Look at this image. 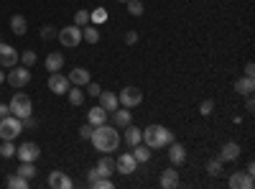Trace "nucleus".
Segmentation results:
<instances>
[{
  "instance_id": "de8ad7c7",
  "label": "nucleus",
  "mask_w": 255,
  "mask_h": 189,
  "mask_svg": "<svg viewBox=\"0 0 255 189\" xmlns=\"http://www.w3.org/2000/svg\"><path fill=\"white\" fill-rule=\"evenodd\" d=\"M97 177H100V174H97V169H90V172H87V179H90V182H95Z\"/></svg>"
},
{
  "instance_id": "0eeeda50",
  "label": "nucleus",
  "mask_w": 255,
  "mask_h": 189,
  "mask_svg": "<svg viewBox=\"0 0 255 189\" xmlns=\"http://www.w3.org/2000/svg\"><path fill=\"white\" fill-rule=\"evenodd\" d=\"M118 100H120L123 108H135V105L143 102V90H138V87H125Z\"/></svg>"
},
{
  "instance_id": "c03bdc74",
  "label": "nucleus",
  "mask_w": 255,
  "mask_h": 189,
  "mask_svg": "<svg viewBox=\"0 0 255 189\" xmlns=\"http://www.w3.org/2000/svg\"><path fill=\"white\" fill-rule=\"evenodd\" d=\"M5 115H10V108H8L5 102H0V120H3Z\"/></svg>"
},
{
  "instance_id": "6ab92c4d",
  "label": "nucleus",
  "mask_w": 255,
  "mask_h": 189,
  "mask_svg": "<svg viewBox=\"0 0 255 189\" xmlns=\"http://www.w3.org/2000/svg\"><path fill=\"white\" fill-rule=\"evenodd\" d=\"M67 79L72 82V85H77V87H84V85H87V82H90L92 77H90V72H87V69L77 67V69H72V74H69Z\"/></svg>"
},
{
  "instance_id": "a18cd8bd",
  "label": "nucleus",
  "mask_w": 255,
  "mask_h": 189,
  "mask_svg": "<svg viewBox=\"0 0 255 189\" xmlns=\"http://www.w3.org/2000/svg\"><path fill=\"white\" fill-rule=\"evenodd\" d=\"M253 74H255V64L248 61V64H245V77H253Z\"/></svg>"
},
{
  "instance_id": "58836bf2",
  "label": "nucleus",
  "mask_w": 255,
  "mask_h": 189,
  "mask_svg": "<svg viewBox=\"0 0 255 189\" xmlns=\"http://www.w3.org/2000/svg\"><path fill=\"white\" fill-rule=\"evenodd\" d=\"M84 87H87V95H92V97H97V95L102 92V87L97 85V82H92V79H90V82H87V85H84Z\"/></svg>"
},
{
  "instance_id": "4be33fe9",
  "label": "nucleus",
  "mask_w": 255,
  "mask_h": 189,
  "mask_svg": "<svg viewBox=\"0 0 255 189\" xmlns=\"http://www.w3.org/2000/svg\"><path fill=\"white\" fill-rule=\"evenodd\" d=\"M87 123H90V125L108 123V110H105V108H92V110L87 113Z\"/></svg>"
},
{
  "instance_id": "ddd939ff",
  "label": "nucleus",
  "mask_w": 255,
  "mask_h": 189,
  "mask_svg": "<svg viewBox=\"0 0 255 189\" xmlns=\"http://www.w3.org/2000/svg\"><path fill=\"white\" fill-rule=\"evenodd\" d=\"M235 159H240V143L227 141L222 149H220V161L225 164V161H235Z\"/></svg>"
},
{
  "instance_id": "9b49d317",
  "label": "nucleus",
  "mask_w": 255,
  "mask_h": 189,
  "mask_svg": "<svg viewBox=\"0 0 255 189\" xmlns=\"http://www.w3.org/2000/svg\"><path fill=\"white\" fill-rule=\"evenodd\" d=\"M230 187H232V189H253V187H255L253 174H248V172H235V174L230 177Z\"/></svg>"
},
{
  "instance_id": "9d476101",
  "label": "nucleus",
  "mask_w": 255,
  "mask_h": 189,
  "mask_svg": "<svg viewBox=\"0 0 255 189\" xmlns=\"http://www.w3.org/2000/svg\"><path fill=\"white\" fill-rule=\"evenodd\" d=\"M38 154H41V149H38L36 143H31V141L20 143L18 149H15V156H18L20 161H36V159H38Z\"/></svg>"
},
{
  "instance_id": "c85d7f7f",
  "label": "nucleus",
  "mask_w": 255,
  "mask_h": 189,
  "mask_svg": "<svg viewBox=\"0 0 255 189\" xmlns=\"http://www.w3.org/2000/svg\"><path fill=\"white\" fill-rule=\"evenodd\" d=\"M28 179H23V177H20V174H13V177H8V187L10 189H28Z\"/></svg>"
},
{
  "instance_id": "1a4fd4ad",
  "label": "nucleus",
  "mask_w": 255,
  "mask_h": 189,
  "mask_svg": "<svg viewBox=\"0 0 255 189\" xmlns=\"http://www.w3.org/2000/svg\"><path fill=\"white\" fill-rule=\"evenodd\" d=\"M72 87V82L64 77V74H59V72H51V77H49V90L54 92V95H67V90Z\"/></svg>"
},
{
  "instance_id": "4468645a",
  "label": "nucleus",
  "mask_w": 255,
  "mask_h": 189,
  "mask_svg": "<svg viewBox=\"0 0 255 189\" xmlns=\"http://www.w3.org/2000/svg\"><path fill=\"white\" fill-rule=\"evenodd\" d=\"M95 169H97V174H100V177H113V174L118 172V166H115V159H113V156L105 154V156L97 161Z\"/></svg>"
},
{
  "instance_id": "79ce46f5",
  "label": "nucleus",
  "mask_w": 255,
  "mask_h": 189,
  "mask_svg": "<svg viewBox=\"0 0 255 189\" xmlns=\"http://www.w3.org/2000/svg\"><path fill=\"white\" fill-rule=\"evenodd\" d=\"M20 123H23V128H36V118H33V113L26 115V118H20Z\"/></svg>"
},
{
  "instance_id": "f3484780",
  "label": "nucleus",
  "mask_w": 255,
  "mask_h": 189,
  "mask_svg": "<svg viewBox=\"0 0 255 189\" xmlns=\"http://www.w3.org/2000/svg\"><path fill=\"white\" fill-rule=\"evenodd\" d=\"M133 115L128 108H115L113 110V123H115V128H125V125H130Z\"/></svg>"
},
{
  "instance_id": "5701e85b",
  "label": "nucleus",
  "mask_w": 255,
  "mask_h": 189,
  "mask_svg": "<svg viewBox=\"0 0 255 189\" xmlns=\"http://www.w3.org/2000/svg\"><path fill=\"white\" fill-rule=\"evenodd\" d=\"M133 159L138 161V164H145V161H151V149H148L145 143H138V146H133Z\"/></svg>"
},
{
  "instance_id": "f704fd0d",
  "label": "nucleus",
  "mask_w": 255,
  "mask_h": 189,
  "mask_svg": "<svg viewBox=\"0 0 255 189\" xmlns=\"http://www.w3.org/2000/svg\"><path fill=\"white\" fill-rule=\"evenodd\" d=\"M95 189H113V182H110V177H97L95 182H90Z\"/></svg>"
},
{
  "instance_id": "39448f33",
  "label": "nucleus",
  "mask_w": 255,
  "mask_h": 189,
  "mask_svg": "<svg viewBox=\"0 0 255 189\" xmlns=\"http://www.w3.org/2000/svg\"><path fill=\"white\" fill-rule=\"evenodd\" d=\"M56 36H59V44L67 46V49H74V46L82 44V28L79 26H67V28H61Z\"/></svg>"
},
{
  "instance_id": "f8f14e48",
  "label": "nucleus",
  "mask_w": 255,
  "mask_h": 189,
  "mask_svg": "<svg viewBox=\"0 0 255 189\" xmlns=\"http://www.w3.org/2000/svg\"><path fill=\"white\" fill-rule=\"evenodd\" d=\"M115 166H118L120 174H133L138 169V161L133 159V154H120L118 161H115Z\"/></svg>"
},
{
  "instance_id": "2f4dec72",
  "label": "nucleus",
  "mask_w": 255,
  "mask_h": 189,
  "mask_svg": "<svg viewBox=\"0 0 255 189\" xmlns=\"http://www.w3.org/2000/svg\"><path fill=\"white\" fill-rule=\"evenodd\" d=\"M0 156H3V159H13V156H15L13 141H3V146H0Z\"/></svg>"
},
{
  "instance_id": "72a5a7b5",
  "label": "nucleus",
  "mask_w": 255,
  "mask_h": 189,
  "mask_svg": "<svg viewBox=\"0 0 255 189\" xmlns=\"http://www.w3.org/2000/svg\"><path fill=\"white\" fill-rule=\"evenodd\" d=\"M128 13L130 15H143V3L140 0H128Z\"/></svg>"
},
{
  "instance_id": "7ed1b4c3",
  "label": "nucleus",
  "mask_w": 255,
  "mask_h": 189,
  "mask_svg": "<svg viewBox=\"0 0 255 189\" xmlns=\"http://www.w3.org/2000/svg\"><path fill=\"white\" fill-rule=\"evenodd\" d=\"M20 133H23V123H20V118L5 115L3 120H0V138H3V141H13Z\"/></svg>"
},
{
  "instance_id": "f03ea898",
  "label": "nucleus",
  "mask_w": 255,
  "mask_h": 189,
  "mask_svg": "<svg viewBox=\"0 0 255 189\" xmlns=\"http://www.w3.org/2000/svg\"><path fill=\"white\" fill-rule=\"evenodd\" d=\"M143 143H145L151 151L166 149L168 143H174V133L168 131L166 125H148V128L143 131Z\"/></svg>"
},
{
  "instance_id": "412c9836",
  "label": "nucleus",
  "mask_w": 255,
  "mask_h": 189,
  "mask_svg": "<svg viewBox=\"0 0 255 189\" xmlns=\"http://www.w3.org/2000/svg\"><path fill=\"white\" fill-rule=\"evenodd\" d=\"M125 143H128V146L143 143V131H138L135 125H125Z\"/></svg>"
},
{
  "instance_id": "4c0bfd02",
  "label": "nucleus",
  "mask_w": 255,
  "mask_h": 189,
  "mask_svg": "<svg viewBox=\"0 0 255 189\" xmlns=\"http://www.w3.org/2000/svg\"><path fill=\"white\" fill-rule=\"evenodd\" d=\"M90 20H95V23H102V20H108V13H105L102 8H97L95 13H90Z\"/></svg>"
},
{
  "instance_id": "bb28decb",
  "label": "nucleus",
  "mask_w": 255,
  "mask_h": 189,
  "mask_svg": "<svg viewBox=\"0 0 255 189\" xmlns=\"http://www.w3.org/2000/svg\"><path fill=\"white\" fill-rule=\"evenodd\" d=\"M15 174H20V177H23V179H33L36 177V166H33V161H20V166H18V172Z\"/></svg>"
},
{
  "instance_id": "e433bc0d",
  "label": "nucleus",
  "mask_w": 255,
  "mask_h": 189,
  "mask_svg": "<svg viewBox=\"0 0 255 189\" xmlns=\"http://www.w3.org/2000/svg\"><path fill=\"white\" fill-rule=\"evenodd\" d=\"M92 131H95V125H90V123H84L82 128H79V138H84V141H90V138H92Z\"/></svg>"
},
{
  "instance_id": "a211bd4d",
  "label": "nucleus",
  "mask_w": 255,
  "mask_h": 189,
  "mask_svg": "<svg viewBox=\"0 0 255 189\" xmlns=\"http://www.w3.org/2000/svg\"><path fill=\"white\" fill-rule=\"evenodd\" d=\"M97 97H100V108H105L108 113H113V110L118 108V105H120V100H118V95H115V92H100Z\"/></svg>"
},
{
  "instance_id": "a19ab883",
  "label": "nucleus",
  "mask_w": 255,
  "mask_h": 189,
  "mask_svg": "<svg viewBox=\"0 0 255 189\" xmlns=\"http://www.w3.org/2000/svg\"><path fill=\"white\" fill-rule=\"evenodd\" d=\"M56 36V28L54 26H44V28H41V38H46V41H51Z\"/></svg>"
},
{
  "instance_id": "f257e3e1",
  "label": "nucleus",
  "mask_w": 255,
  "mask_h": 189,
  "mask_svg": "<svg viewBox=\"0 0 255 189\" xmlns=\"http://www.w3.org/2000/svg\"><path fill=\"white\" fill-rule=\"evenodd\" d=\"M95 143V149L102 151V154H110V151H118V146H120V133L115 125H108V123H102V125H95V131H92V138Z\"/></svg>"
},
{
  "instance_id": "7c9ffc66",
  "label": "nucleus",
  "mask_w": 255,
  "mask_h": 189,
  "mask_svg": "<svg viewBox=\"0 0 255 189\" xmlns=\"http://www.w3.org/2000/svg\"><path fill=\"white\" fill-rule=\"evenodd\" d=\"M67 95H69V102H72V105H82V102H84V92H82L77 85H74V87H69V90H67Z\"/></svg>"
},
{
  "instance_id": "6e6552de",
  "label": "nucleus",
  "mask_w": 255,
  "mask_h": 189,
  "mask_svg": "<svg viewBox=\"0 0 255 189\" xmlns=\"http://www.w3.org/2000/svg\"><path fill=\"white\" fill-rule=\"evenodd\" d=\"M20 61V54L13 49V46H8V44H3L0 41V67H5V69H10V67H15Z\"/></svg>"
},
{
  "instance_id": "c756f323",
  "label": "nucleus",
  "mask_w": 255,
  "mask_h": 189,
  "mask_svg": "<svg viewBox=\"0 0 255 189\" xmlns=\"http://www.w3.org/2000/svg\"><path fill=\"white\" fill-rule=\"evenodd\" d=\"M207 174L209 177H220L222 174V161L220 159H209L207 161Z\"/></svg>"
},
{
  "instance_id": "37998d69",
  "label": "nucleus",
  "mask_w": 255,
  "mask_h": 189,
  "mask_svg": "<svg viewBox=\"0 0 255 189\" xmlns=\"http://www.w3.org/2000/svg\"><path fill=\"white\" fill-rule=\"evenodd\" d=\"M135 41H138V33H135V31H128V33H125V44H130V46H133Z\"/></svg>"
},
{
  "instance_id": "ea45409f",
  "label": "nucleus",
  "mask_w": 255,
  "mask_h": 189,
  "mask_svg": "<svg viewBox=\"0 0 255 189\" xmlns=\"http://www.w3.org/2000/svg\"><path fill=\"white\" fill-rule=\"evenodd\" d=\"M212 110H215V102H212V100H204V102L199 105V113H202V115H209Z\"/></svg>"
},
{
  "instance_id": "473e14b6",
  "label": "nucleus",
  "mask_w": 255,
  "mask_h": 189,
  "mask_svg": "<svg viewBox=\"0 0 255 189\" xmlns=\"http://www.w3.org/2000/svg\"><path fill=\"white\" fill-rule=\"evenodd\" d=\"M87 23H90V13L87 10H77L74 13V26L82 28V26H87Z\"/></svg>"
},
{
  "instance_id": "49530a36",
  "label": "nucleus",
  "mask_w": 255,
  "mask_h": 189,
  "mask_svg": "<svg viewBox=\"0 0 255 189\" xmlns=\"http://www.w3.org/2000/svg\"><path fill=\"white\" fill-rule=\"evenodd\" d=\"M248 100H245V110H253L255 108V100H253V95H245Z\"/></svg>"
},
{
  "instance_id": "dca6fc26",
  "label": "nucleus",
  "mask_w": 255,
  "mask_h": 189,
  "mask_svg": "<svg viewBox=\"0 0 255 189\" xmlns=\"http://www.w3.org/2000/svg\"><path fill=\"white\" fill-rule=\"evenodd\" d=\"M168 159H171V164L174 166H181L184 161H186V149H184V146L181 143H168Z\"/></svg>"
},
{
  "instance_id": "393cba45",
  "label": "nucleus",
  "mask_w": 255,
  "mask_h": 189,
  "mask_svg": "<svg viewBox=\"0 0 255 189\" xmlns=\"http://www.w3.org/2000/svg\"><path fill=\"white\" fill-rule=\"evenodd\" d=\"M64 67V56L59 54V51H51L49 56H46V69L49 72H59Z\"/></svg>"
},
{
  "instance_id": "09e8293b",
  "label": "nucleus",
  "mask_w": 255,
  "mask_h": 189,
  "mask_svg": "<svg viewBox=\"0 0 255 189\" xmlns=\"http://www.w3.org/2000/svg\"><path fill=\"white\" fill-rule=\"evenodd\" d=\"M3 82H5V72H3V69H0V85H3Z\"/></svg>"
},
{
  "instance_id": "aec40b11",
  "label": "nucleus",
  "mask_w": 255,
  "mask_h": 189,
  "mask_svg": "<svg viewBox=\"0 0 255 189\" xmlns=\"http://www.w3.org/2000/svg\"><path fill=\"white\" fill-rule=\"evenodd\" d=\"M161 187H163V189L179 187V172H176V169H166V172L161 174Z\"/></svg>"
},
{
  "instance_id": "20e7f679",
  "label": "nucleus",
  "mask_w": 255,
  "mask_h": 189,
  "mask_svg": "<svg viewBox=\"0 0 255 189\" xmlns=\"http://www.w3.org/2000/svg\"><path fill=\"white\" fill-rule=\"evenodd\" d=\"M8 108H10V115H15V118H26V115H31V113H33L31 97H28V95H23V92H15V95H13V100L8 102Z\"/></svg>"
},
{
  "instance_id": "8fccbe9b",
  "label": "nucleus",
  "mask_w": 255,
  "mask_h": 189,
  "mask_svg": "<svg viewBox=\"0 0 255 189\" xmlns=\"http://www.w3.org/2000/svg\"><path fill=\"white\" fill-rule=\"evenodd\" d=\"M120 3H128V0H120Z\"/></svg>"
},
{
  "instance_id": "2eb2a0df",
  "label": "nucleus",
  "mask_w": 255,
  "mask_h": 189,
  "mask_svg": "<svg viewBox=\"0 0 255 189\" xmlns=\"http://www.w3.org/2000/svg\"><path fill=\"white\" fill-rule=\"evenodd\" d=\"M49 187H54V189H72L74 182L64 174V172H51V174H49Z\"/></svg>"
},
{
  "instance_id": "a878e982",
  "label": "nucleus",
  "mask_w": 255,
  "mask_h": 189,
  "mask_svg": "<svg viewBox=\"0 0 255 189\" xmlns=\"http://www.w3.org/2000/svg\"><path fill=\"white\" fill-rule=\"evenodd\" d=\"M235 90H238L240 95H253V90H255L253 77H243V79H238V82H235Z\"/></svg>"
},
{
  "instance_id": "423d86ee",
  "label": "nucleus",
  "mask_w": 255,
  "mask_h": 189,
  "mask_svg": "<svg viewBox=\"0 0 255 189\" xmlns=\"http://www.w3.org/2000/svg\"><path fill=\"white\" fill-rule=\"evenodd\" d=\"M8 79V85L10 87H15V90H20V87H26L28 82H31V72H28V67H10V74L5 77Z\"/></svg>"
},
{
  "instance_id": "c9c22d12",
  "label": "nucleus",
  "mask_w": 255,
  "mask_h": 189,
  "mask_svg": "<svg viewBox=\"0 0 255 189\" xmlns=\"http://www.w3.org/2000/svg\"><path fill=\"white\" fill-rule=\"evenodd\" d=\"M20 61H23V67H33L36 64V51H23V54H20Z\"/></svg>"
},
{
  "instance_id": "b1692460",
  "label": "nucleus",
  "mask_w": 255,
  "mask_h": 189,
  "mask_svg": "<svg viewBox=\"0 0 255 189\" xmlns=\"http://www.w3.org/2000/svg\"><path fill=\"white\" fill-rule=\"evenodd\" d=\"M10 31H13L15 36H23V33L28 31L26 18H23V15H13V18H10Z\"/></svg>"
},
{
  "instance_id": "cd10ccee",
  "label": "nucleus",
  "mask_w": 255,
  "mask_h": 189,
  "mask_svg": "<svg viewBox=\"0 0 255 189\" xmlns=\"http://www.w3.org/2000/svg\"><path fill=\"white\" fill-rule=\"evenodd\" d=\"M82 41H87V44H97V41H100V31L92 28L90 23L82 26Z\"/></svg>"
}]
</instances>
